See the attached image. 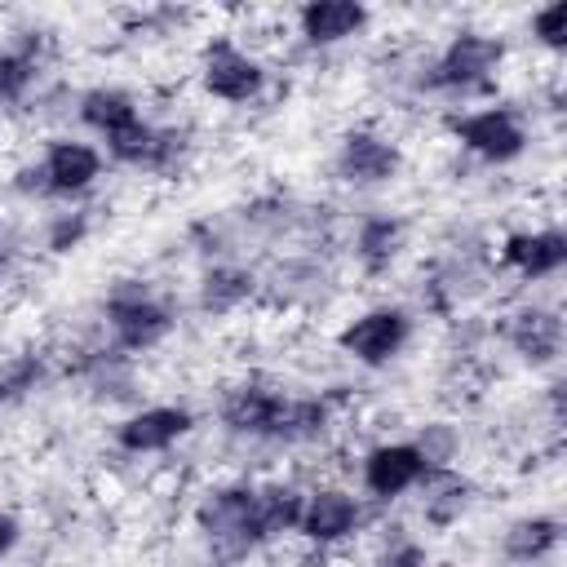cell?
<instances>
[{"label":"cell","mask_w":567,"mask_h":567,"mask_svg":"<svg viewBox=\"0 0 567 567\" xmlns=\"http://www.w3.org/2000/svg\"><path fill=\"white\" fill-rule=\"evenodd\" d=\"M195 527L221 558H244L261 549L257 540V483H221L195 505Z\"/></svg>","instance_id":"cell-2"},{"label":"cell","mask_w":567,"mask_h":567,"mask_svg":"<svg viewBox=\"0 0 567 567\" xmlns=\"http://www.w3.org/2000/svg\"><path fill=\"white\" fill-rule=\"evenodd\" d=\"M35 80V53L31 49H4L0 53V102H18Z\"/></svg>","instance_id":"cell-22"},{"label":"cell","mask_w":567,"mask_h":567,"mask_svg":"<svg viewBox=\"0 0 567 567\" xmlns=\"http://www.w3.org/2000/svg\"><path fill=\"white\" fill-rule=\"evenodd\" d=\"M421 487H425V523H434V527H447L470 509L474 487H470V478H461L452 470H430Z\"/></svg>","instance_id":"cell-19"},{"label":"cell","mask_w":567,"mask_h":567,"mask_svg":"<svg viewBox=\"0 0 567 567\" xmlns=\"http://www.w3.org/2000/svg\"><path fill=\"white\" fill-rule=\"evenodd\" d=\"M505 62V40L501 35H487V31H456L439 58L430 62L425 71V84L430 89H443V93H470V89H483Z\"/></svg>","instance_id":"cell-4"},{"label":"cell","mask_w":567,"mask_h":567,"mask_svg":"<svg viewBox=\"0 0 567 567\" xmlns=\"http://www.w3.org/2000/svg\"><path fill=\"white\" fill-rule=\"evenodd\" d=\"M408 337H412L408 310H399V306H368V310H359L354 319L341 323L337 350L346 359L363 363V368H385L390 359L403 354Z\"/></svg>","instance_id":"cell-6"},{"label":"cell","mask_w":567,"mask_h":567,"mask_svg":"<svg viewBox=\"0 0 567 567\" xmlns=\"http://www.w3.org/2000/svg\"><path fill=\"white\" fill-rule=\"evenodd\" d=\"M102 310H106V328H111L115 346L120 350H133V354L159 346L173 332V310L146 284H137V279H120L106 292Z\"/></svg>","instance_id":"cell-3"},{"label":"cell","mask_w":567,"mask_h":567,"mask_svg":"<svg viewBox=\"0 0 567 567\" xmlns=\"http://www.w3.org/2000/svg\"><path fill=\"white\" fill-rule=\"evenodd\" d=\"M190 430H195L190 408H182V403H151V408L128 412L115 425V447L128 452V456H155V452H168L173 443H182Z\"/></svg>","instance_id":"cell-12"},{"label":"cell","mask_w":567,"mask_h":567,"mask_svg":"<svg viewBox=\"0 0 567 567\" xmlns=\"http://www.w3.org/2000/svg\"><path fill=\"white\" fill-rule=\"evenodd\" d=\"M416 452L425 456L430 470H452V461H456V434L447 425H425L421 439H416Z\"/></svg>","instance_id":"cell-24"},{"label":"cell","mask_w":567,"mask_h":567,"mask_svg":"<svg viewBox=\"0 0 567 567\" xmlns=\"http://www.w3.org/2000/svg\"><path fill=\"white\" fill-rule=\"evenodd\" d=\"M18 540H22V527H18V518H13V514H0V558H9Z\"/></svg>","instance_id":"cell-28"},{"label":"cell","mask_w":567,"mask_h":567,"mask_svg":"<svg viewBox=\"0 0 567 567\" xmlns=\"http://www.w3.org/2000/svg\"><path fill=\"white\" fill-rule=\"evenodd\" d=\"M252 297V275L239 266H213L199 284V306L208 315H230Z\"/></svg>","instance_id":"cell-21"},{"label":"cell","mask_w":567,"mask_h":567,"mask_svg":"<svg viewBox=\"0 0 567 567\" xmlns=\"http://www.w3.org/2000/svg\"><path fill=\"white\" fill-rule=\"evenodd\" d=\"M430 465L416 452V443H377L359 461V483L372 501H399L425 483Z\"/></svg>","instance_id":"cell-10"},{"label":"cell","mask_w":567,"mask_h":567,"mask_svg":"<svg viewBox=\"0 0 567 567\" xmlns=\"http://www.w3.org/2000/svg\"><path fill=\"white\" fill-rule=\"evenodd\" d=\"M84 230H89L84 213H66V217L53 221V230H49V248H53V252H71V248L84 239Z\"/></svg>","instance_id":"cell-27"},{"label":"cell","mask_w":567,"mask_h":567,"mask_svg":"<svg viewBox=\"0 0 567 567\" xmlns=\"http://www.w3.org/2000/svg\"><path fill=\"white\" fill-rule=\"evenodd\" d=\"M301 496L306 492H297L292 483H257V540L261 545L297 532Z\"/></svg>","instance_id":"cell-18"},{"label":"cell","mask_w":567,"mask_h":567,"mask_svg":"<svg viewBox=\"0 0 567 567\" xmlns=\"http://www.w3.org/2000/svg\"><path fill=\"white\" fill-rule=\"evenodd\" d=\"M35 381H40V359H31V354L13 359L9 368H0V403H4V399H18V394H27Z\"/></svg>","instance_id":"cell-25"},{"label":"cell","mask_w":567,"mask_h":567,"mask_svg":"<svg viewBox=\"0 0 567 567\" xmlns=\"http://www.w3.org/2000/svg\"><path fill=\"white\" fill-rule=\"evenodd\" d=\"M368 9L354 4V0H310L297 9V31L306 44L315 49H328V44H341L350 35H359L368 27Z\"/></svg>","instance_id":"cell-14"},{"label":"cell","mask_w":567,"mask_h":567,"mask_svg":"<svg viewBox=\"0 0 567 567\" xmlns=\"http://www.w3.org/2000/svg\"><path fill=\"white\" fill-rule=\"evenodd\" d=\"M430 563V554H425V545H416V540H394V545H385L377 558H372V567H425Z\"/></svg>","instance_id":"cell-26"},{"label":"cell","mask_w":567,"mask_h":567,"mask_svg":"<svg viewBox=\"0 0 567 567\" xmlns=\"http://www.w3.org/2000/svg\"><path fill=\"white\" fill-rule=\"evenodd\" d=\"M332 168H337V177L350 182V186H385V182L399 177L403 151H399V142L385 137L381 128H350V133L337 142Z\"/></svg>","instance_id":"cell-9"},{"label":"cell","mask_w":567,"mask_h":567,"mask_svg":"<svg viewBox=\"0 0 567 567\" xmlns=\"http://www.w3.org/2000/svg\"><path fill=\"white\" fill-rule=\"evenodd\" d=\"M0 270H4V261H0Z\"/></svg>","instance_id":"cell-29"},{"label":"cell","mask_w":567,"mask_h":567,"mask_svg":"<svg viewBox=\"0 0 567 567\" xmlns=\"http://www.w3.org/2000/svg\"><path fill=\"white\" fill-rule=\"evenodd\" d=\"M501 266L518 279H554L567 266V235L558 226L514 230L501 239Z\"/></svg>","instance_id":"cell-13"},{"label":"cell","mask_w":567,"mask_h":567,"mask_svg":"<svg viewBox=\"0 0 567 567\" xmlns=\"http://www.w3.org/2000/svg\"><path fill=\"white\" fill-rule=\"evenodd\" d=\"M195 75H199V89L226 106H244L266 89V66L244 44H235L230 35H213L199 49Z\"/></svg>","instance_id":"cell-5"},{"label":"cell","mask_w":567,"mask_h":567,"mask_svg":"<svg viewBox=\"0 0 567 567\" xmlns=\"http://www.w3.org/2000/svg\"><path fill=\"white\" fill-rule=\"evenodd\" d=\"M363 527V501L350 487L337 483H319L315 492L301 496V518H297V536L306 545L332 549L341 540H350Z\"/></svg>","instance_id":"cell-8"},{"label":"cell","mask_w":567,"mask_h":567,"mask_svg":"<svg viewBox=\"0 0 567 567\" xmlns=\"http://www.w3.org/2000/svg\"><path fill=\"white\" fill-rule=\"evenodd\" d=\"M532 35L536 44H545L549 53H563L567 49V0H554L545 9L532 13Z\"/></svg>","instance_id":"cell-23"},{"label":"cell","mask_w":567,"mask_h":567,"mask_svg":"<svg viewBox=\"0 0 567 567\" xmlns=\"http://www.w3.org/2000/svg\"><path fill=\"white\" fill-rule=\"evenodd\" d=\"M80 120L111 146V142H120L124 133H133L142 124V106H137L133 93H124L115 84H97V89L80 93Z\"/></svg>","instance_id":"cell-15"},{"label":"cell","mask_w":567,"mask_h":567,"mask_svg":"<svg viewBox=\"0 0 567 567\" xmlns=\"http://www.w3.org/2000/svg\"><path fill=\"white\" fill-rule=\"evenodd\" d=\"M403 239H408V230H403V221L399 217H368L363 226H359V239H354V252H359V261L368 266V270H385L399 252H403Z\"/></svg>","instance_id":"cell-20"},{"label":"cell","mask_w":567,"mask_h":567,"mask_svg":"<svg viewBox=\"0 0 567 567\" xmlns=\"http://www.w3.org/2000/svg\"><path fill=\"white\" fill-rule=\"evenodd\" d=\"M563 540V523L549 518V514H527V518H514L501 536V549L509 563H540L558 549Z\"/></svg>","instance_id":"cell-17"},{"label":"cell","mask_w":567,"mask_h":567,"mask_svg":"<svg viewBox=\"0 0 567 567\" xmlns=\"http://www.w3.org/2000/svg\"><path fill=\"white\" fill-rule=\"evenodd\" d=\"M447 133L483 164H514L527 151V128L509 106H478L447 120Z\"/></svg>","instance_id":"cell-7"},{"label":"cell","mask_w":567,"mask_h":567,"mask_svg":"<svg viewBox=\"0 0 567 567\" xmlns=\"http://www.w3.org/2000/svg\"><path fill=\"white\" fill-rule=\"evenodd\" d=\"M35 173H40V195L71 199V195H84L102 177V151L80 137H53L44 155L35 159Z\"/></svg>","instance_id":"cell-11"},{"label":"cell","mask_w":567,"mask_h":567,"mask_svg":"<svg viewBox=\"0 0 567 567\" xmlns=\"http://www.w3.org/2000/svg\"><path fill=\"white\" fill-rule=\"evenodd\" d=\"M217 416L230 434L244 439H266V443H310L328 430L332 412L323 399H306V394H284L270 381H239L221 394Z\"/></svg>","instance_id":"cell-1"},{"label":"cell","mask_w":567,"mask_h":567,"mask_svg":"<svg viewBox=\"0 0 567 567\" xmlns=\"http://www.w3.org/2000/svg\"><path fill=\"white\" fill-rule=\"evenodd\" d=\"M509 346L527 359V363H554L563 350V319L558 310H540L527 306L509 319Z\"/></svg>","instance_id":"cell-16"}]
</instances>
